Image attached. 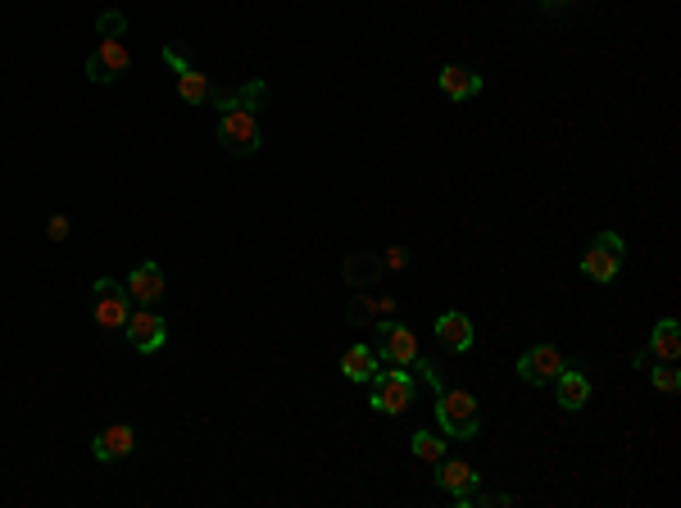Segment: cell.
Masks as SVG:
<instances>
[{"label": "cell", "instance_id": "1", "mask_svg": "<svg viewBox=\"0 0 681 508\" xmlns=\"http://www.w3.org/2000/svg\"><path fill=\"white\" fill-rule=\"evenodd\" d=\"M209 105L218 109V146L227 150V155H259V146H264V137H259V123L255 114H250L246 105H237V96L232 91H214L209 96Z\"/></svg>", "mask_w": 681, "mask_h": 508}, {"label": "cell", "instance_id": "2", "mask_svg": "<svg viewBox=\"0 0 681 508\" xmlns=\"http://www.w3.org/2000/svg\"><path fill=\"white\" fill-rule=\"evenodd\" d=\"M373 391H368V409L373 413H386V418H400V413H409V404H414V377H409V368H377L373 381H368Z\"/></svg>", "mask_w": 681, "mask_h": 508}, {"label": "cell", "instance_id": "3", "mask_svg": "<svg viewBox=\"0 0 681 508\" xmlns=\"http://www.w3.org/2000/svg\"><path fill=\"white\" fill-rule=\"evenodd\" d=\"M436 422L445 436L473 440L482 431V413H477L473 391H436Z\"/></svg>", "mask_w": 681, "mask_h": 508}, {"label": "cell", "instance_id": "4", "mask_svg": "<svg viewBox=\"0 0 681 508\" xmlns=\"http://www.w3.org/2000/svg\"><path fill=\"white\" fill-rule=\"evenodd\" d=\"M622 259H627V241H622L618 232H600L591 241V250L582 254V273L591 277L595 286H609V282H618Z\"/></svg>", "mask_w": 681, "mask_h": 508}, {"label": "cell", "instance_id": "5", "mask_svg": "<svg viewBox=\"0 0 681 508\" xmlns=\"http://www.w3.org/2000/svg\"><path fill=\"white\" fill-rule=\"evenodd\" d=\"M91 318H96L105 332H123L128 318H132L128 286H119L114 277H96V304H91Z\"/></svg>", "mask_w": 681, "mask_h": 508}, {"label": "cell", "instance_id": "6", "mask_svg": "<svg viewBox=\"0 0 681 508\" xmlns=\"http://www.w3.org/2000/svg\"><path fill=\"white\" fill-rule=\"evenodd\" d=\"M377 359L382 363H395V368H414L418 359H423V354H418V336L409 332L405 323H391V318H386V323H377Z\"/></svg>", "mask_w": 681, "mask_h": 508}, {"label": "cell", "instance_id": "7", "mask_svg": "<svg viewBox=\"0 0 681 508\" xmlns=\"http://www.w3.org/2000/svg\"><path fill=\"white\" fill-rule=\"evenodd\" d=\"M123 336L132 341V350L137 354H155L159 345L168 341V323H164V313H155L150 304H141V309H132L128 327H123Z\"/></svg>", "mask_w": 681, "mask_h": 508}, {"label": "cell", "instance_id": "8", "mask_svg": "<svg viewBox=\"0 0 681 508\" xmlns=\"http://www.w3.org/2000/svg\"><path fill=\"white\" fill-rule=\"evenodd\" d=\"M563 368H568V359H563L559 345H532V350L518 359V377H523L527 386H550Z\"/></svg>", "mask_w": 681, "mask_h": 508}, {"label": "cell", "instance_id": "9", "mask_svg": "<svg viewBox=\"0 0 681 508\" xmlns=\"http://www.w3.org/2000/svg\"><path fill=\"white\" fill-rule=\"evenodd\" d=\"M436 486H441L445 495H454L464 508H473V495H477V486H482V477H477L473 463H464V459H441L436 463Z\"/></svg>", "mask_w": 681, "mask_h": 508}, {"label": "cell", "instance_id": "10", "mask_svg": "<svg viewBox=\"0 0 681 508\" xmlns=\"http://www.w3.org/2000/svg\"><path fill=\"white\" fill-rule=\"evenodd\" d=\"M436 87H441L445 100H454V105H464V100L482 96V73L468 69V64H445L441 73H436Z\"/></svg>", "mask_w": 681, "mask_h": 508}, {"label": "cell", "instance_id": "11", "mask_svg": "<svg viewBox=\"0 0 681 508\" xmlns=\"http://www.w3.org/2000/svg\"><path fill=\"white\" fill-rule=\"evenodd\" d=\"M132 445H137L132 422H114V427H105L96 440H91V454H96V463H119L132 454Z\"/></svg>", "mask_w": 681, "mask_h": 508}, {"label": "cell", "instance_id": "12", "mask_svg": "<svg viewBox=\"0 0 681 508\" xmlns=\"http://www.w3.org/2000/svg\"><path fill=\"white\" fill-rule=\"evenodd\" d=\"M436 341L450 354H468L473 350V318L459 309H445L441 318H436Z\"/></svg>", "mask_w": 681, "mask_h": 508}, {"label": "cell", "instance_id": "13", "mask_svg": "<svg viewBox=\"0 0 681 508\" xmlns=\"http://www.w3.org/2000/svg\"><path fill=\"white\" fill-rule=\"evenodd\" d=\"M554 386V400H559V409H568V413H577V409H586V400H591V381H586V372L582 368H568L559 372V377L550 381Z\"/></svg>", "mask_w": 681, "mask_h": 508}, {"label": "cell", "instance_id": "14", "mask_svg": "<svg viewBox=\"0 0 681 508\" xmlns=\"http://www.w3.org/2000/svg\"><path fill=\"white\" fill-rule=\"evenodd\" d=\"M164 291H168V282H164V268L159 264H137L128 273V295L137 304H159L164 300Z\"/></svg>", "mask_w": 681, "mask_h": 508}, {"label": "cell", "instance_id": "15", "mask_svg": "<svg viewBox=\"0 0 681 508\" xmlns=\"http://www.w3.org/2000/svg\"><path fill=\"white\" fill-rule=\"evenodd\" d=\"M645 354H654L659 363H677L681 359V323H677V318H663V323L654 327Z\"/></svg>", "mask_w": 681, "mask_h": 508}, {"label": "cell", "instance_id": "16", "mask_svg": "<svg viewBox=\"0 0 681 508\" xmlns=\"http://www.w3.org/2000/svg\"><path fill=\"white\" fill-rule=\"evenodd\" d=\"M96 59H100V69H105L109 82H123V73L132 69V50L123 46V37H105V41H100Z\"/></svg>", "mask_w": 681, "mask_h": 508}, {"label": "cell", "instance_id": "17", "mask_svg": "<svg viewBox=\"0 0 681 508\" xmlns=\"http://www.w3.org/2000/svg\"><path fill=\"white\" fill-rule=\"evenodd\" d=\"M341 273H346V282L355 286V291H373L377 277H382V259L359 250V254H350V259H346V268H341Z\"/></svg>", "mask_w": 681, "mask_h": 508}, {"label": "cell", "instance_id": "18", "mask_svg": "<svg viewBox=\"0 0 681 508\" xmlns=\"http://www.w3.org/2000/svg\"><path fill=\"white\" fill-rule=\"evenodd\" d=\"M377 350L373 345H350L346 354H341V372H346V381H359V386H364V381H373V372H377Z\"/></svg>", "mask_w": 681, "mask_h": 508}, {"label": "cell", "instance_id": "19", "mask_svg": "<svg viewBox=\"0 0 681 508\" xmlns=\"http://www.w3.org/2000/svg\"><path fill=\"white\" fill-rule=\"evenodd\" d=\"M178 96L187 100V105H209V96H214V87H209L205 73L196 69H182L178 73Z\"/></svg>", "mask_w": 681, "mask_h": 508}, {"label": "cell", "instance_id": "20", "mask_svg": "<svg viewBox=\"0 0 681 508\" xmlns=\"http://www.w3.org/2000/svg\"><path fill=\"white\" fill-rule=\"evenodd\" d=\"M391 309H395L391 295H382V300H368V295H359V300L350 304V323H364V327H368L377 313H391Z\"/></svg>", "mask_w": 681, "mask_h": 508}, {"label": "cell", "instance_id": "21", "mask_svg": "<svg viewBox=\"0 0 681 508\" xmlns=\"http://www.w3.org/2000/svg\"><path fill=\"white\" fill-rule=\"evenodd\" d=\"M414 454L423 463H441L445 459V436H436V431H414Z\"/></svg>", "mask_w": 681, "mask_h": 508}, {"label": "cell", "instance_id": "22", "mask_svg": "<svg viewBox=\"0 0 681 508\" xmlns=\"http://www.w3.org/2000/svg\"><path fill=\"white\" fill-rule=\"evenodd\" d=\"M232 96H237V105H246L250 114H259V109L268 105V82H241Z\"/></svg>", "mask_w": 681, "mask_h": 508}, {"label": "cell", "instance_id": "23", "mask_svg": "<svg viewBox=\"0 0 681 508\" xmlns=\"http://www.w3.org/2000/svg\"><path fill=\"white\" fill-rule=\"evenodd\" d=\"M654 391H663V395H677L681 391L677 363H659V368H654Z\"/></svg>", "mask_w": 681, "mask_h": 508}, {"label": "cell", "instance_id": "24", "mask_svg": "<svg viewBox=\"0 0 681 508\" xmlns=\"http://www.w3.org/2000/svg\"><path fill=\"white\" fill-rule=\"evenodd\" d=\"M96 28H100V37H123V32H128V19H123L119 10H105L96 19Z\"/></svg>", "mask_w": 681, "mask_h": 508}, {"label": "cell", "instance_id": "25", "mask_svg": "<svg viewBox=\"0 0 681 508\" xmlns=\"http://www.w3.org/2000/svg\"><path fill=\"white\" fill-rule=\"evenodd\" d=\"M46 236H50V241H69V236H73V218L69 214H50Z\"/></svg>", "mask_w": 681, "mask_h": 508}, {"label": "cell", "instance_id": "26", "mask_svg": "<svg viewBox=\"0 0 681 508\" xmlns=\"http://www.w3.org/2000/svg\"><path fill=\"white\" fill-rule=\"evenodd\" d=\"M409 264V250L405 245H391V250H386V259H382V268H405Z\"/></svg>", "mask_w": 681, "mask_h": 508}, {"label": "cell", "instance_id": "27", "mask_svg": "<svg viewBox=\"0 0 681 508\" xmlns=\"http://www.w3.org/2000/svg\"><path fill=\"white\" fill-rule=\"evenodd\" d=\"M418 368H423V377H427V386H432V391H445V377L432 368V363H423V359H418Z\"/></svg>", "mask_w": 681, "mask_h": 508}, {"label": "cell", "instance_id": "28", "mask_svg": "<svg viewBox=\"0 0 681 508\" xmlns=\"http://www.w3.org/2000/svg\"><path fill=\"white\" fill-rule=\"evenodd\" d=\"M164 59H168V64H173V73L191 69V64H187V55H178V50H173V46H164Z\"/></svg>", "mask_w": 681, "mask_h": 508}, {"label": "cell", "instance_id": "29", "mask_svg": "<svg viewBox=\"0 0 681 508\" xmlns=\"http://www.w3.org/2000/svg\"><path fill=\"white\" fill-rule=\"evenodd\" d=\"M87 78H91V82H100V87H105V82H109V78H105V69H100V59H96V55L87 59Z\"/></svg>", "mask_w": 681, "mask_h": 508}]
</instances>
